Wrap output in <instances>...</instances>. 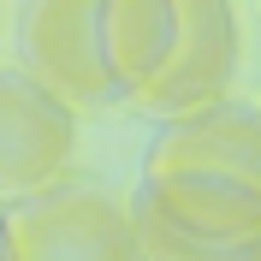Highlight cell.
Here are the masks:
<instances>
[{
    "label": "cell",
    "instance_id": "8fae6325",
    "mask_svg": "<svg viewBox=\"0 0 261 261\" xmlns=\"http://www.w3.org/2000/svg\"><path fill=\"white\" fill-rule=\"evenodd\" d=\"M0 238H6V208H0Z\"/></svg>",
    "mask_w": 261,
    "mask_h": 261
},
{
    "label": "cell",
    "instance_id": "ba28073f",
    "mask_svg": "<svg viewBox=\"0 0 261 261\" xmlns=\"http://www.w3.org/2000/svg\"><path fill=\"white\" fill-rule=\"evenodd\" d=\"M130 226H137V249H143V261H261V238H255V244L214 249V244H184V238L148 226V220H137V214H130Z\"/></svg>",
    "mask_w": 261,
    "mask_h": 261
},
{
    "label": "cell",
    "instance_id": "3957f363",
    "mask_svg": "<svg viewBox=\"0 0 261 261\" xmlns=\"http://www.w3.org/2000/svg\"><path fill=\"white\" fill-rule=\"evenodd\" d=\"M18 71L60 95L71 113L119 107L95 54V0H24L18 12Z\"/></svg>",
    "mask_w": 261,
    "mask_h": 261
},
{
    "label": "cell",
    "instance_id": "5b68a950",
    "mask_svg": "<svg viewBox=\"0 0 261 261\" xmlns=\"http://www.w3.org/2000/svg\"><path fill=\"white\" fill-rule=\"evenodd\" d=\"M172 6H178L172 60L130 101L148 119H178V113L220 101L231 89V71H238V12H231V0H172Z\"/></svg>",
    "mask_w": 261,
    "mask_h": 261
},
{
    "label": "cell",
    "instance_id": "6da1fadb",
    "mask_svg": "<svg viewBox=\"0 0 261 261\" xmlns=\"http://www.w3.org/2000/svg\"><path fill=\"white\" fill-rule=\"evenodd\" d=\"M12 261H143L130 202L83 184H54L6 214Z\"/></svg>",
    "mask_w": 261,
    "mask_h": 261
},
{
    "label": "cell",
    "instance_id": "7a4b0ae2",
    "mask_svg": "<svg viewBox=\"0 0 261 261\" xmlns=\"http://www.w3.org/2000/svg\"><path fill=\"white\" fill-rule=\"evenodd\" d=\"M71 161H77V113L18 65H0V202H30L65 184Z\"/></svg>",
    "mask_w": 261,
    "mask_h": 261
},
{
    "label": "cell",
    "instance_id": "9c48e42d",
    "mask_svg": "<svg viewBox=\"0 0 261 261\" xmlns=\"http://www.w3.org/2000/svg\"><path fill=\"white\" fill-rule=\"evenodd\" d=\"M0 261H12V244H6V238H0Z\"/></svg>",
    "mask_w": 261,
    "mask_h": 261
},
{
    "label": "cell",
    "instance_id": "277c9868",
    "mask_svg": "<svg viewBox=\"0 0 261 261\" xmlns=\"http://www.w3.org/2000/svg\"><path fill=\"white\" fill-rule=\"evenodd\" d=\"M143 172H190V178H226L261 190V107L220 95L196 113L161 119Z\"/></svg>",
    "mask_w": 261,
    "mask_h": 261
},
{
    "label": "cell",
    "instance_id": "30bf717a",
    "mask_svg": "<svg viewBox=\"0 0 261 261\" xmlns=\"http://www.w3.org/2000/svg\"><path fill=\"white\" fill-rule=\"evenodd\" d=\"M0 36H6V0H0Z\"/></svg>",
    "mask_w": 261,
    "mask_h": 261
},
{
    "label": "cell",
    "instance_id": "52a82bcc",
    "mask_svg": "<svg viewBox=\"0 0 261 261\" xmlns=\"http://www.w3.org/2000/svg\"><path fill=\"white\" fill-rule=\"evenodd\" d=\"M172 42H178L172 0H95V54L125 107L161 77V65L172 60Z\"/></svg>",
    "mask_w": 261,
    "mask_h": 261
},
{
    "label": "cell",
    "instance_id": "8992f818",
    "mask_svg": "<svg viewBox=\"0 0 261 261\" xmlns=\"http://www.w3.org/2000/svg\"><path fill=\"white\" fill-rule=\"evenodd\" d=\"M130 214L148 226L172 231L184 244H255L261 238V190L226 178H190V172H143Z\"/></svg>",
    "mask_w": 261,
    "mask_h": 261
}]
</instances>
